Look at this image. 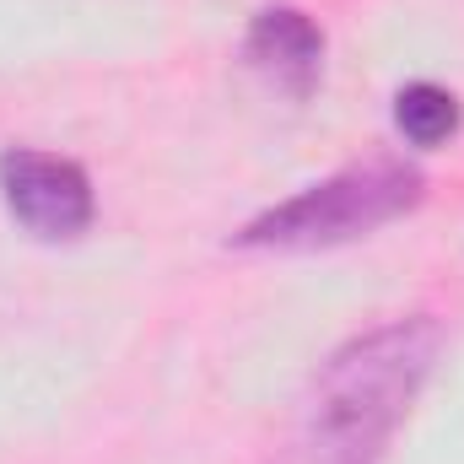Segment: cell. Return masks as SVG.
Returning <instances> with one entry per match:
<instances>
[{"instance_id":"cell-1","label":"cell","mask_w":464,"mask_h":464,"mask_svg":"<svg viewBox=\"0 0 464 464\" xmlns=\"http://www.w3.org/2000/svg\"><path fill=\"white\" fill-rule=\"evenodd\" d=\"M438 351L443 330L427 314L389 319L335 346L297 400L286 464H378L432 378Z\"/></svg>"},{"instance_id":"cell-2","label":"cell","mask_w":464,"mask_h":464,"mask_svg":"<svg viewBox=\"0 0 464 464\" xmlns=\"http://www.w3.org/2000/svg\"><path fill=\"white\" fill-rule=\"evenodd\" d=\"M427 195V179L421 168H411L405 157H372V162H356L341 168L335 179L324 184H308L303 195L259 211L254 222L232 232L237 248H335L351 237H367V232L400 222L405 211H416Z\"/></svg>"},{"instance_id":"cell-3","label":"cell","mask_w":464,"mask_h":464,"mask_svg":"<svg viewBox=\"0 0 464 464\" xmlns=\"http://www.w3.org/2000/svg\"><path fill=\"white\" fill-rule=\"evenodd\" d=\"M0 200L11 211V222L44 243H65L92 227V179L54 151H33V146H11L0 151Z\"/></svg>"},{"instance_id":"cell-4","label":"cell","mask_w":464,"mask_h":464,"mask_svg":"<svg viewBox=\"0 0 464 464\" xmlns=\"http://www.w3.org/2000/svg\"><path fill=\"white\" fill-rule=\"evenodd\" d=\"M243 60L281 92L308 98L324 71V33L297 5H265L243 33Z\"/></svg>"},{"instance_id":"cell-5","label":"cell","mask_w":464,"mask_h":464,"mask_svg":"<svg viewBox=\"0 0 464 464\" xmlns=\"http://www.w3.org/2000/svg\"><path fill=\"white\" fill-rule=\"evenodd\" d=\"M394 124H400V135H405L411 146L438 151V146H449V140L459 135L464 109L449 87H438V82H411V87L394 92Z\"/></svg>"}]
</instances>
